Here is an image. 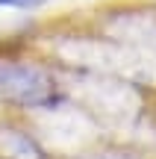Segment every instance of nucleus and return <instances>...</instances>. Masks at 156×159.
Returning <instances> with one entry per match:
<instances>
[{"instance_id":"f257e3e1","label":"nucleus","mask_w":156,"mask_h":159,"mask_svg":"<svg viewBox=\"0 0 156 159\" xmlns=\"http://www.w3.org/2000/svg\"><path fill=\"white\" fill-rule=\"evenodd\" d=\"M0 94L21 106H50L56 100L50 77L27 62H0Z\"/></svg>"},{"instance_id":"f03ea898","label":"nucleus","mask_w":156,"mask_h":159,"mask_svg":"<svg viewBox=\"0 0 156 159\" xmlns=\"http://www.w3.org/2000/svg\"><path fill=\"white\" fill-rule=\"evenodd\" d=\"M47 0H0V9H12V12H33L41 9Z\"/></svg>"}]
</instances>
